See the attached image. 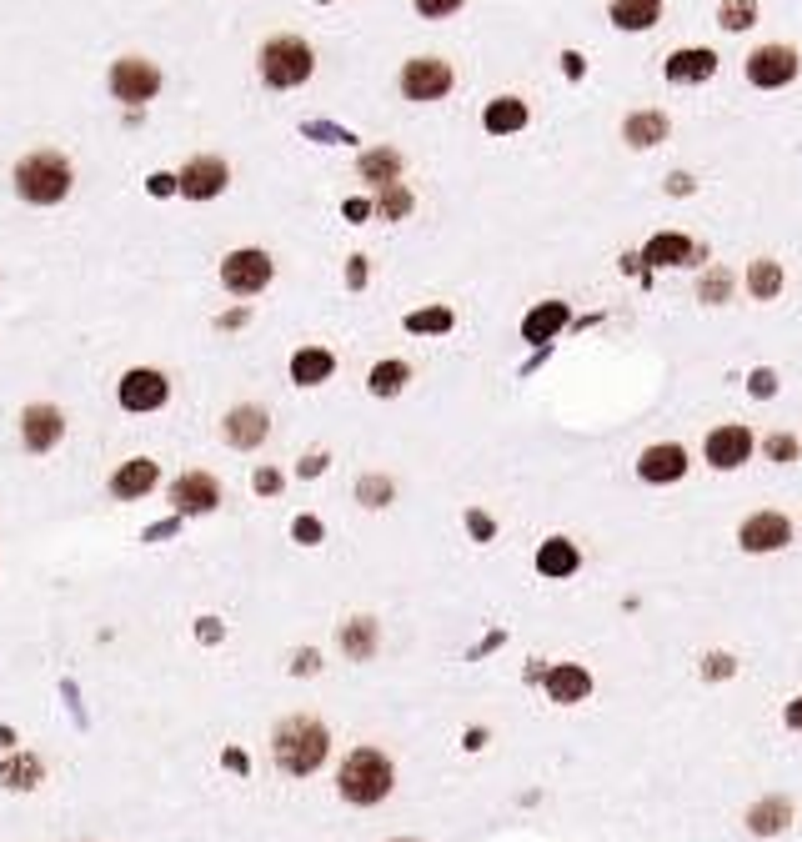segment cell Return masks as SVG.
Segmentation results:
<instances>
[{"label":"cell","instance_id":"5b68a950","mask_svg":"<svg viewBox=\"0 0 802 842\" xmlns=\"http://www.w3.org/2000/svg\"><path fill=\"white\" fill-rule=\"evenodd\" d=\"M111 91H116V101L141 106V101H151L161 91V71L151 61H141V56H126V61L111 66Z\"/></svg>","mask_w":802,"mask_h":842},{"label":"cell","instance_id":"603a6c76","mask_svg":"<svg viewBox=\"0 0 802 842\" xmlns=\"http://www.w3.org/2000/svg\"><path fill=\"white\" fill-rule=\"evenodd\" d=\"M717 71V56L712 51H677L667 61V81H707Z\"/></svg>","mask_w":802,"mask_h":842},{"label":"cell","instance_id":"4316f807","mask_svg":"<svg viewBox=\"0 0 802 842\" xmlns=\"http://www.w3.org/2000/svg\"><path fill=\"white\" fill-rule=\"evenodd\" d=\"M341 652L356 657V662H366V657L376 652V622H371V617L346 622V627H341Z\"/></svg>","mask_w":802,"mask_h":842},{"label":"cell","instance_id":"816d5d0a","mask_svg":"<svg viewBox=\"0 0 802 842\" xmlns=\"http://www.w3.org/2000/svg\"><path fill=\"white\" fill-rule=\"evenodd\" d=\"M401 842H412V837H401Z\"/></svg>","mask_w":802,"mask_h":842},{"label":"cell","instance_id":"7dc6e473","mask_svg":"<svg viewBox=\"0 0 802 842\" xmlns=\"http://www.w3.org/2000/svg\"><path fill=\"white\" fill-rule=\"evenodd\" d=\"M321 467H326V457H321V452H316V457H306V462H301V472H306V477H316V472H321Z\"/></svg>","mask_w":802,"mask_h":842},{"label":"cell","instance_id":"2e32d148","mask_svg":"<svg viewBox=\"0 0 802 842\" xmlns=\"http://www.w3.org/2000/svg\"><path fill=\"white\" fill-rule=\"evenodd\" d=\"M261 437H266V411L261 406H236L226 416V442L231 447L251 452V447H261Z\"/></svg>","mask_w":802,"mask_h":842},{"label":"cell","instance_id":"9c48e42d","mask_svg":"<svg viewBox=\"0 0 802 842\" xmlns=\"http://www.w3.org/2000/svg\"><path fill=\"white\" fill-rule=\"evenodd\" d=\"M166 396H171V386L151 366H136V371L121 376V406L126 411H156V406H166Z\"/></svg>","mask_w":802,"mask_h":842},{"label":"cell","instance_id":"9a60e30c","mask_svg":"<svg viewBox=\"0 0 802 842\" xmlns=\"http://www.w3.org/2000/svg\"><path fill=\"white\" fill-rule=\"evenodd\" d=\"M61 432H66V421H61L56 406H31V411L21 416V437H26L31 452H51V447L61 442Z\"/></svg>","mask_w":802,"mask_h":842},{"label":"cell","instance_id":"8d00e7d4","mask_svg":"<svg viewBox=\"0 0 802 842\" xmlns=\"http://www.w3.org/2000/svg\"><path fill=\"white\" fill-rule=\"evenodd\" d=\"M412 211V196L401 186H386V201H381V216H407Z\"/></svg>","mask_w":802,"mask_h":842},{"label":"cell","instance_id":"60d3db41","mask_svg":"<svg viewBox=\"0 0 802 842\" xmlns=\"http://www.w3.org/2000/svg\"><path fill=\"white\" fill-rule=\"evenodd\" d=\"M767 452H772L777 462H787V457H792L797 447H792V437H772V442H767Z\"/></svg>","mask_w":802,"mask_h":842},{"label":"cell","instance_id":"484cf974","mask_svg":"<svg viewBox=\"0 0 802 842\" xmlns=\"http://www.w3.org/2000/svg\"><path fill=\"white\" fill-rule=\"evenodd\" d=\"M562 321H567V306H562V301H542V306L522 321V336H527V341H552V336L562 331Z\"/></svg>","mask_w":802,"mask_h":842},{"label":"cell","instance_id":"d6a6232c","mask_svg":"<svg viewBox=\"0 0 802 842\" xmlns=\"http://www.w3.org/2000/svg\"><path fill=\"white\" fill-rule=\"evenodd\" d=\"M757 16V0H722V26L727 31H747Z\"/></svg>","mask_w":802,"mask_h":842},{"label":"cell","instance_id":"836d02e7","mask_svg":"<svg viewBox=\"0 0 802 842\" xmlns=\"http://www.w3.org/2000/svg\"><path fill=\"white\" fill-rule=\"evenodd\" d=\"M36 777H41V762H36V757H11V762H6V782H11V787H36Z\"/></svg>","mask_w":802,"mask_h":842},{"label":"cell","instance_id":"30bf717a","mask_svg":"<svg viewBox=\"0 0 802 842\" xmlns=\"http://www.w3.org/2000/svg\"><path fill=\"white\" fill-rule=\"evenodd\" d=\"M737 542H742V552H777V547L792 542V522H787L782 512H752V517L742 522Z\"/></svg>","mask_w":802,"mask_h":842},{"label":"cell","instance_id":"44dd1931","mask_svg":"<svg viewBox=\"0 0 802 842\" xmlns=\"http://www.w3.org/2000/svg\"><path fill=\"white\" fill-rule=\"evenodd\" d=\"M662 16V0H612V26L622 31H647Z\"/></svg>","mask_w":802,"mask_h":842},{"label":"cell","instance_id":"f546056e","mask_svg":"<svg viewBox=\"0 0 802 842\" xmlns=\"http://www.w3.org/2000/svg\"><path fill=\"white\" fill-rule=\"evenodd\" d=\"M361 176H366V181H376V186H396V176H401V156H396V151H366V156H361Z\"/></svg>","mask_w":802,"mask_h":842},{"label":"cell","instance_id":"681fc988","mask_svg":"<svg viewBox=\"0 0 802 842\" xmlns=\"http://www.w3.org/2000/svg\"><path fill=\"white\" fill-rule=\"evenodd\" d=\"M366 211H371V206H366V201H346V216H351V221H361V216H366Z\"/></svg>","mask_w":802,"mask_h":842},{"label":"cell","instance_id":"ba28073f","mask_svg":"<svg viewBox=\"0 0 802 842\" xmlns=\"http://www.w3.org/2000/svg\"><path fill=\"white\" fill-rule=\"evenodd\" d=\"M792 76H797V51H792V46H762V51L747 56V81L762 86V91L787 86Z\"/></svg>","mask_w":802,"mask_h":842},{"label":"cell","instance_id":"d6986e66","mask_svg":"<svg viewBox=\"0 0 802 842\" xmlns=\"http://www.w3.org/2000/svg\"><path fill=\"white\" fill-rule=\"evenodd\" d=\"M547 692H552V702H582V697L592 692V677H587L582 667L562 662V667L547 672Z\"/></svg>","mask_w":802,"mask_h":842},{"label":"cell","instance_id":"e0dca14e","mask_svg":"<svg viewBox=\"0 0 802 842\" xmlns=\"http://www.w3.org/2000/svg\"><path fill=\"white\" fill-rule=\"evenodd\" d=\"M156 477H161V472H156V462L136 457V462H126V467L111 477V492H116L121 502H141V497L156 487Z\"/></svg>","mask_w":802,"mask_h":842},{"label":"cell","instance_id":"4fadbf2b","mask_svg":"<svg viewBox=\"0 0 802 842\" xmlns=\"http://www.w3.org/2000/svg\"><path fill=\"white\" fill-rule=\"evenodd\" d=\"M752 457V432L747 427H717L712 437H707V462L717 467V472H732V467H742Z\"/></svg>","mask_w":802,"mask_h":842},{"label":"cell","instance_id":"7a4b0ae2","mask_svg":"<svg viewBox=\"0 0 802 842\" xmlns=\"http://www.w3.org/2000/svg\"><path fill=\"white\" fill-rule=\"evenodd\" d=\"M16 191L31 201V206H56L66 191H71V166L66 156L56 151H36L16 166Z\"/></svg>","mask_w":802,"mask_h":842},{"label":"cell","instance_id":"6da1fadb","mask_svg":"<svg viewBox=\"0 0 802 842\" xmlns=\"http://www.w3.org/2000/svg\"><path fill=\"white\" fill-rule=\"evenodd\" d=\"M271 752H276V767L291 772V777H306L326 762V727L316 717H286L271 737Z\"/></svg>","mask_w":802,"mask_h":842},{"label":"cell","instance_id":"f1b7e54d","mask_svg":"<svg viewBox=\"0 0 802 842\" xmlns=\"http://www.w3.org/2000/svg\"><path fill=\"white\" fill-rule=\"evenodd\" d=\"M662 136H667V116H662V111L627 116V141H632V146H657Z\"/></svg>","mask_w":802,"mask_h":842},{"label":"cell","instance_id":"52a82bcc","mask_svg":"<svg viewBox=\"0 0 802 842\" xmlns=\"http://www.w3.org/2000/svg\"><path fill=\"white\" fill-rule=\"evenodd\" d=\"M221 281L236 291V296H256L266 281H271V256L266 251H231L221 261Z\"/></svg>","mask_w":802,"mask_h":842},{"label":"cell","instance_id":"5bb4252c","mask_svg":"<svg viewBox=\"0 0 802 842\" xmlns=\"http://www.w3.org/2000/svg\"><path fill=\"white\" fill-rule=\"evenodd\" d=\"M637 472H642V482H657V487L682 482V472H687V452H682L677 442H657V447H647V452H642Z\"/></svg>","mask_w":802,"mask_h":842},{"label":"cell","instance_id":"f35d334b","mask_svg":"<svg viewBox=\"0 0 802 842\" xmlns=\"http://www.w3.org/2000/svg\"><path fill=\"white\" fill-rule=\"evenodd\" d=\"M747 391H752V396H772V391H777V376L762 366V371H752V376H747Z\"/></svg>","mask_w":802,"mask_h":842},{"label":"cell","instance_id":"1f68e13d","mask_svg":"<svg viewBox=\"0 0 802 842\" xmlns=\"http://www.w3.org/2000/svg\"><path fill=\"white\" fill-rule=\"evenodd\" d=\"M407 331H452V311L447 306H432V311H412L407 316Z\"/></svg>","mask_w":802,"mask_h":842},{"label":"cell","instance_id":"f6af8a7d","mask_svg":"<svg viewBox=\"0 0 802 842\" xmlns=\"http://www.w3.org/2000/svg\"><path fill=\"white\" fill-rule=\"evenodd\" d=\"M151 191H156V196H171V191H176V176H151Z\"/></svg>","mask_w":802,"mask_h":842},{"label":"cell","instance_id":"277c9868","mask_svg":"<svg viewBox=\"0 0 802 842\" xmlns=\"http://www.w3.org/2000/svg\"><path fill=\"white\" fill-rule=\"evenodd\" d=\"M261 76H266V86H301L306 76H311V46L306 41H296V36H276V41H266V51H261Z\"/></svg>","mask_w":802,"mask_h":842},{"label":"cell","instance_id":"ab89813d","mask_svg":"<svg viewBox=\"0 0 802 842\" xmlns=\"http://www.w3.org/2000/svg\"><path fill=\"white\" fill-rule=\"evenodd\" d=\"M291 537H296V542H321V522H316V517H296Z\"/></svg>","mask_w":802,"mask_h":842},{"label":"cell","instance_id":"ffe728a7","mask_svg":"<svg viewBox=\"0 0 802 842\" xmlns=\"http://www.w3.org/2000/svg\"><path fill=\"white\" fill-rule=\"evenodd\" d=\"M577 547L567 542V537H552V542H542V552H537V572L542 577H572L577 572Z\"/></svg>","mask_w":802,"mask_h":842},{"label":"cell","instance_id":"bcb514c9","mask_svg":"<svg viewBox=\"0 0 802 842\" xmlns=\"http://www.w3.org/2000/svg\"><path fill=\"white\" fill-rule=\"evenodd\" d=\"M467 522H472V532H477V537H482V542H487V537H492V522H487V517H482V512H472V517H467Z\"/></svg>","mask_w":802,"mask_h":842},{"label":"cell","instance_id":"cb8c5ba5","mask_svg":"<svg viewBox=\"0 0 802 842\" xmlns=\"http://www.w3.org/2000/svg\"><path fill=\"white\" fill-rule=\"evenodd\" d=\"M482 126H487L492 136H507V131H522V126H527V106H522L517 96H502V101H492V106H487V116H482Z\"/></svg>","mask_w":802,"mask_h":842},{"label":"cell","instance_id":"83f0119b","mask_svg":"<svg viewBox=\"0 0 802 842\" xmlns=\"http://www.w3.org/2000/svg\"><path fill=\"white\" fill-rule=\"evenodd\" d=\"M407 376H412L407 361H376L371 376H366V386H371V396H396L401 386H407Z\"/></svg>","mask_w":802,"mask_h":842},{"label":"cell","instance_id":"7402d4cb","mask_svg":"<svg viewBox=\"0 0 802 842\" xmlns=\"http://www.w3.org/2000/svg\"><path fill=\"white\" fill-rule=\"evenodd\" d=\"M792 822V802L787 797H767V802H757L752 812H747V827L757 832V837H772V832H782Z\"/></svg>","mask_w":802,"mask_h":842},{"label":"cell","instance_id":"f907efd6","mask_svg":"<svg viewBox=\"0 0 802 842\" xmlns=\"http://www.w3.org/2000/svg\"><path fill=\"white\" fill-rule=\"evenodd\" d=\"M296 672H316V652H301V657H296Z\"/></svg>","mask_w":802,"mask_h":842},{"label":"cell","instance_id":"4dcf8cb0","mask_svg":"<svg viewBox=\"0 0 802 842\" xmlns=\"http://www.w3.org/2000/svg\"><path fill=\"white\" fill-rule=\"evenodd\" d=\"M747 286H752V296H757V301H772V296L782 291V266H777V261H752Z\"/></svg>","mask_w":802,"mask_h":842},{"label":"cell","instance_id":"8fae6325","mask_svg":"<svg viewBox=\"0 0 802 842\" xmlns=\"http://www.w3.org/2000/svg\"><path fill=\"white\" fill-rule=\"evenodd\" d=\"M221 186H226V161H216V156H196L176 176V191L191 201H211V196H221Z\"/></svg>","mask_w":802,"mask_h":842},{"label":"cell","instance_id":"ee69618b","mask_svg":"<svg viewBox=\"0 0 802 842\" xmlns=\"http://www.w3.org/2000/svg\"><path fill=\"white\" fill-rule=\"evenodd\" d=\"M787 727H792V732H802V697H792V702H787Z\"/></svg>","mask_w":802,"mask_h":842},{"label":"cell","instance_id":"8992f818","mask_svg":"<svg viewBox=\"0 0 802 842\" xmlns=\"http://www.w3.org/2000/svg\"><path fill=\"white\" fill-rule=\"evenodd\" d=\"M401 91H407V101H442L452 91V66L447 61H407V71H401Z\"/></svg>","mask_w":802,"mask_h":842},{"label":"cell","instance_id":"3957f363","mask_svg":"<svg viewBox=\"0 0 802 842\" xmlns=\"http://www.w3.org/2000/svg\"><path fill=\"white\" fill-rule=\"evenodd\" d=\"M336 787H341V797H346V802L371 807V802H381V797L391 792V762H386L376 747H361V752H351V757H346V767H341Z\"/></svg>","mask_w":802,"mask_h":842},{"label":"cell","instance_id":"e575fe53","mask_svg":"<svg viewBox=\"0 0 802 842\" xmlns=\"http://www.w3.org/2000/svg\"><path fill=\"white\" fill-rule=\"evenodd\" d=\"M727 291H732V276H727V271H707L702 286H697L702 301H727Z\"/></svg>","mask_w":802,"mask_h":842},{"label":"cell","instance_id":"b9f144b4","mask_svg":"<svg viewBox=\"0 0 802 842\" xmlns=\"http://www.w3.org/2000/svg\"><path fill=\"white\" fill-rule=\"evenodd\" d=\"M276 487H281V477H276L271 467H261V472H256V492H276Z\"/></svg>","mask_w":802,"mask_h":842},{"label":"cell","instance_id":"7bdbcfd3","mask_svg":"<svg viewBox=\"0 0 802 842\" xmlns=\"http://www.w3.org/2000/svg\"><path fill=\"white\" fill-rule=\"evenodd\" d=\"M707 677H732V657H707Z\"/></svg>","mask_w":802,"mask_h":842},{"label":"cell","instance_id":"d590c367","mask_svg":"<svg viewBox=\"0 0 802 842\" xmlns=\"http://www.w3.org/2000/svg\"><path fill=\"white\" fill-rule=\"evenodd\" d=\"M356 497H361L366 507H386V497H391V482H386V477H361Z\"/></svg>","mask_w":802,"mask_h":842},{"label":"cell","instance_id":"7c38bea8","mask_svg":"<svg viewBox=\"0 0 802 842\" xmlns=\"http://www.w3.org/2000/svg\"><path fill=\"white\" fill-rule=\"evenodd\" d=\"M171 502H176V512L201 517V512H211V507L221 502V487H216V477H211V472H186V477H176Z\"/></svg>","mask_w":802,"mask_h":842},{"label":"cell","instance_id":"c3c4849f","mask_svg":"<svg viewBox=\"0 0 802 842\" xmlns=\"http://www.w3.org/2000/svg\"><path fill=\"white\" fill-rule=\"evenodd\" d=\"M216 637H221V627L211 617H201V642H216Z\"/></svg>","mask_w":802,"mask_h":842},{"label":"cell","instance_id":"74e56055","mask_svg":"<svg viewBox=\"0 0 802 842\" xmlns=\"http://www.w3.org/2000/svg\"><path fill=\"white\" fill-rule=\"evenodd\" d=\"M417 11H422L427 21H442V16L462 11V0H417Z\"/></svg>","mask_w":802,"mask_h":842},{"label":"cell","instance_id":"ac0fdd59","mask_svg":"<svg viewBox=\"0 0 802 842\" xmlns=\"http://www.w3.org/2000/svg\"><path fill=\"white\" fill-rule=\"evenodd\" d=\"M331 371H336V356H331V351H321V346H306V351H296V356H291V376H296V386H321Z\"/></svg>","mask_w":802,"mask_h":842},{"label":"cell","instance_id":"d4e9b609","mask_svg":"<svg viewBox=\"0 0 802 842\" xmlns=\"http://www.w3.org/2000/svg\"><path fill=\"white\" fill-rule=\"evenodd\" d=\"M687 256H692V241H687V236H677V231L652 236V241H647V251H642V261H652V266H682Z\"/></svg>","mask_w":802,"mask_h":842}]
</instances>
